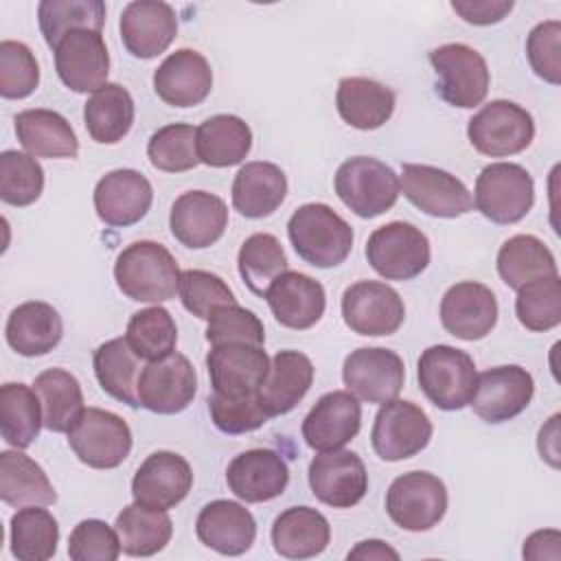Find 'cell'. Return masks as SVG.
<instances>
[{
  "instance_id": "obj_1",
  "label": "cell",
  "mask_w": 561,
  "mask_h": 561,
  "mask_svg": "<svg viewBox=\"0 0 561 561\" xmlns=\"http://www.w3.org/2000/svg\"><path fill=\"white\" fill-rule=\"evenodd\" d=\"M180 274L173 254L156 241L127 245L114 263L118 289L138 302H164L173 298L180 289Z\"/></svg>"
},
{
  "instance_id": "obj_2",
  "label": "cell",
  "mask_w": 561,
  "mask_h": 561,
  "mask_svg": "<svg viewBox=\"0 0 561 561\" xmlns=\"http://www.w3.org/2000/svg\"><path fill=\"white\" fill-rule=\"evenodd\" d=\"M287 234L296 254L313 267L344 263L353 248V228L327 204H305L287 221Z\"/></svg>"
},
{
  "instance_id": "obj_3",
  "label": "cell",
  "mask_w": 561,
  "mask_h": 561,
  "mask_svg": "<svg viewBox=\"0 0 561 561\" xmlns=\"http://www.w3.org/2000/svg\"><path fill=\"white\" fill-rule=\"evenodd\" d=\"M399 175L381 160L355 156L335 171V193L357 217L373 219L388 213L399 197Z\"/></svg>"
},
{
  "instance_id": "obj_4",
  "label": "cell",
  "mask_w": 561,
  "mask_h": 561,
  "mask_svg": "<svg viewBox=\"0 0 561 561\" xmlns=\"http://www.w3.org/2000/svg\"><path fill=\"white\" fill-rule=\"evenodd\" d=\"M476 364L467 351L449 344H434L419 357V386L440 410L469 405L476 388Z\"/></svg>"
},
{
  "instance_id": "obj_5",
  "label": "cell",
  "mask_w": 561,
  "mask_h": 561,
  "mask_svg": "<svg viewBox=\"0 0 561 561\" xmlns=\"http://www.w3.org/2000/svg\"><path fill=\"white\" fill-rule=\"evenodd\" d=\"M535 202L533 175L513 162H493L476 180L473 204L495 224H515L528 215Z\"/></svg>"
},
{
  "instance_id": "obj_6",
  "label": "cell",
  "mask_w": 561,
  "mask_h": 561,
  "mask_svg": "<svg viewBox=\"0 0 561 561\" xmlns=\"http://www.w3.org/2000/svg\"><path fill=\"white\" fill-rule=\"evenodd\" d=\"M68 445L83 465L92 469H114L131 451V430L114 412L83 408L68 430Z\"/></svg>"
},
{
  "instance_id": "obj_7",
  "label": "cell",
  "mask_w": 561,
  "mask_h": 561,
  "mask_svg": "<svg viewBox=\"0 0 561 561\" xmlns=\"http://www.w3.org/2000/svg\"><path fill=\"white\" fill-rule=\"evenodd\" d=\"M366 259L386 280H410L430 265V241L414 224L390 221L368 237Z\"/></svg>"
},
{
  "instance_id": "obj_8",
  "label": "cell",
  "mask_w": 561,
  "mask_h": 561,
  "mask_svg": "<svg viewBox=\"0 0 561 561\" xmlns=\"http://www.w3.org/2000/svg\"><path fill=\"white\" fill-rule=\"evenodd\" d=\"M467 136L476 151L491 158H504L524 151L533 142L535 123L530 112L522 105L497 99L471 116Z\"/></svg>"
},
{
  "instance_id": "obj_9",
  "label": "cell",
  "mask_w": 561,
  "mask_h": 561,
  "mask_svg": "<svg viewBox=\"0 0 561 561\" xmlns=\"http://www.w3.org/2000/svg\"><path fill=\"white\" fill-rule=\"evenodd\" d=\"M438 75L436 92L454 107H476L489 92V68L484 57L467 44H443L430 53Z\"/></svg>"
},
{
  "instance_id": "obj_10",
  "label": "cell",
  "mask_w": 561,
  "mask_h": 561,
  "mask_svg": "<svg viewBox=\"0 0 561 561\" xmlns=\"http://www.w3.org/2000/svg\"><path fill=\"white\" fill-rule=\"evenodd\" d=\"M386 511L403 530H430L447 511V489L434 473L408 471L390 484L386 493Z\"/></svg>"
},
{
  "instance_id": "obj_11",
  "label": "cell",
  "mask_w": 561,
  "mask_h": 561,
  "mask_svg": "<svg viewBox=\"0 0 561 561\" xmlns=\"http://www.w3.org/2000/svg\"><path fill=\"white\" fill-rule=\"evenodd\" d=\"M430 438L432 421L416 403L401 399L381 403L370 432L373 449L381 460L397 462L412 458L427 447Z\"/></svg>"
},
{
  "instance_id": "obj_12",
  "label": "cell",
  "mask_w": 561,
  "mask_h": 561,
  "mask_svg": "<svg viewBox=\"0 0 561 561\" xmlns=\"http://www.w3.org/2000/svg\"><path fill=\"white\" fill-rule=\"evenodd\" d=\"M399 188L419 210L432 217L454 219L473 208V197L467 186L438 167L405 162L401 167Z\"/></svg>"
},
{
  "instance_id": "obj_13",
  "label": "cell",
  "mask_w": 561,
  "mask_h": 561,
  "mask_svg": "<svg viewBox=\"0 0 561 561\" xmlns=\"http://www.w3.org/2000/svg\"><path fill=\"white\" fill-rule=\"evenodd\" d=\"M342 318L353 333L392 335L403 324L405 307L390 285L357 280L342 294Z\"/></svg>"
},
{
  "instance_id": "obj_14",
  "label": "cell",
  "mask_w": 561,
  "mask_h": 561,
  "mask_svg": "<svg viewBox=\"0 0 561 561\" xmlns=\"http://www.w3.org/2000/svg\"><path fill=\"white\" fill-rule=\"evenodd\" d=\"M344 386L351 394L368 403H388L397 399L405 381L403 359L381 346L353 351L342 368Z\"/></svg>"
},
{
  "instance_id": "obj_15",
  "label": "cell",
  "mask_w": 561,
  "mask_h": 561,
  "mask_svg": "<svg viewBox=\"0 0 561 561\" xmlns=\"http://www.w3.org/2000/svg\"><path fill=\"white\" fill-rule=\"evenodd\" d=\"M197 392V375L188 357L169 353L149 362L138 379V401L156 414H178L193 401Z\"/></svg>"
},
{
  "instance_id": "obj_16",
  "label": "cell",
  "mask_w": 561,
  "mask_h": 561,
  "mask_svg": "<svg viewBox=\"0 0 561 561\" xmlns=\"http://www.w3.org/2000/svg\"><path fill=\"white\" fill-rule=\"evenodd\" d=\"M535 392L533 375L517 366H495L476 377L469 405L486 423H504L522 414Z\"/></svg>"
},
{
  "instance_id": "obj_17",
  "label": "cell",
  "mask_w": 561,
  "mask_h": 561,
  "mask_svg": "<svg viewBox=\"0 0 561 561\" xmlns=\"http://www.w3.org/2000/svg\"><path fill=\"white\" fill-rule=\"evenodd\" d=\"M53 50L55 70L72 92H96L107 83L110 53L101 31H70Z\"/></svg>"
},
{
  "instance_id": "obj_18",
  "label": "cell",
  "mask_w": 561,
  "mask_h": 561,
  "mask_svg": "<svg viewBox=\"0 0 561 561\" xmlns=\"http://www.w3.org/2000/svg\"><path fill=\"white\" fill-rule=\"evenodd\" d=\"M213 392L230 399L256 394L270 370L263 346L217 344L206 355Z\"/></svg>"
},
{
  "instance_id": "obj_19",
  "label": "cell",
  "mask_w": 561,
  "mask_h": 561,
  "mask_svg": "<svg viewBox=\"0 0 561 561\" xmlns=\"http://www.w3.org/2000/svg\"><path fill=\"white\" fill-rule=\"evenodd\" d=\"M362 425V405L348 390L322 394L302 421L305 443L318 451H337L351 443Z\"/></svg>"
},
{
  "instance_id": "obj_20",
  "label": "cell",
  "mask_w": 561,
  "mask_h": 561,
  "mask_svg": "<svg viewBox=\"0 0 561 561\" xmlns=\"http://www.w3.org/2000/svg\"><path fill=\"white\" fill-rule=\"evenodd\" d=\"M311 493L327 506L351 508L368 491V473L353 451H324L309 465Z\"/></svg>"
},
{
  "instance_id": "obj_21",
  "label": "cell",
  "mask_w": 561,
  "mask_h": 561,
  "mask_svg": "<svg viewBox=\"0 0 561 561\" xmlns=\"http://www.w3.org/2000/svg\"><path fill=\"white\" fill-rule=\"evenodd\" d=\"M118 31L127 53L138 59H151L175 39L178 18L173 7L162 0H134L123 9Z\"/></svg>"
},
{
  "instance_id": "obj_22",
  "label": "cell",
  "mask_w": 561,
  "mask_h": 561,
  "mask_svg": "<svg viewBox=\"0 0 561 561\" xmlns=\"http://www.w3.org/2000/svg\"><path fill=\"white\" fill-rule=\"evenodd\" d=\"M193 486L191 465L175 451H153L131 480L134 502L169 511L178 506Z\"/></svg>"
},
{
  "instance_id": "obj_23",
  "label": "cell",
  "mask_w": 561,
  "mask_h": 561,
  "mask_svg": "<svg viewBox=\"0 0 561 561\" xmlns=\"http://www.w3.org/2000/svg\"><path fill=\"white\" fill-rule=\"evenodd\" d=\"M440 322L443 329L458 340H482L497 322V300L482 283H456L440 300Z\"/></svg>"
},
{
  "instance_id": "obj_24",
  "label": "cell",
  "mask_w": 561,
  "mask_h": 561,
  "mask_svg": "<svg viewBox=\"0 0 561 561\" xmlns=\"http://www.w3.org/2000/svg\"><path fill=\"white\" fill-rule=\"evenodd\" d=\"M153 202L149 180L134 169H116L105 173L94 186V210L99 219L114 228L140 221Z\"/></svg>"
},
{
  "instance_id": "obj_25",
  "label": "cell",
  "mask_w": 561,
  "mask_h": 561,
  "mask_svg": "<svg viewBox=\"0 0 561 561\" xmlns=\"http://www.w3.org/2000/svg\"><path fill=\"white\" fill-rule=\"evenodd\" d=\"M169 226L182 245L202 250L217 243L226 232L228 208L213 193L186 191L173 202Z\"/></svg>"
},
{
  "instance_id": "obj_26",
  "label": "cell",
  "mask_w": 561,
  "mask_h": 561,
  "mask_svg": "<svg viewBox=\"0 0 561 561\" xmlns=\"http://www.w3.org/2000/svg\"><path fill=\"white\" fill-rule=\"evenodd\" d=\"M153 90L167 105H199L213 90L210 64L202 53L180 48L171 53L153 72Z\"/></svg>"
},
{
  "instance_id": "obj_27",
  "label": "cell",
  "mask_w": 561,
  "mask_h": 561,
  "mask_svg": "<svg viewBox=\"0 0 561 561\" xmlns=\"http://www.w3.org/2000/svg\"><path fill=\"white\" fill-rule=\"evenodd\" d=\"M226 482L243 502H270L285 491L289 469L272 449H248L232 458L226 469Z\"/></svg>"
},
{
  "instance_id": "obj_28",
  "label": "cell",
  "mask_w": 561,
  "mask_h": 561,
  "mask_svg": "<svg viewBox=\"0 0 561 561\" xmlns=\"http://www.w3.org/2000/svg\"><path fill=\"white\" fill-rule=\"evenodd\" d=\"M278 324L287 329H309L313 327L327 307L324 287L307 274L283 272L263 296Z\"/></svg>"
},
{
  "instance_id": "obj_29",
  "label": "cell",
  "mask_w": 561,
  "mask_h": 561,
  "mask_svg": "<svg viewBox=\"0 0 561 561\" xmlns=\"http://www.w3.org/2000/svg\"><path fill=\"white\" fill-rule=\"evenodd\" d=\"M195 533L199 541L210 550L237 557L250 550V546L254 543L256 522L252 513L239 502L215 500L199 511Z\"/></svg>"
},
{
  "instance_id": "obj_30",
  "label": "cell",
  "mask_w": 561,
  "mask_h": 561,
  "mask_svg": "<svg viewBox=\"0 0 561 561\" xmlns=\"http://www.w3.org/2000/svg\"><path fill=\"white\" fill-rule=\"evenodd\" d=\"M313 381V364L300 351H278L272 362L265 381L256 397L267 416L291 412L298 401L309 392Z\"/></svg>"
},
{
  "instance_id": "obj_31",
  "label": "cell",
  "mask_w": 561,
  "mask_h": 561,
  "mask_svg": "<svg viewBox=\"0 0 561 561\" xmlns=\"http://www.w3.org/2000/svg\"><path fill=\"white\" fill-rule=\"evenodd\" d=\"M9 346L24 357H37L50 353L61 335L64 324L57 309L42 300H28L18 305L7 320L4 329Z\"/></svg>"
},
{
  "instance_id": "obj_32",
  "label": "cell",
  "mask_w": 561,
  "mask_h": 561,
  "mask_svg": "<svg viewBox=\"0 0 561 561\" xmlns=\"http://www.w3.org/2000/svg\"><path fill=\"white\" fill-rule=\"evenodd\" d=\"M287 195V178L272 162H248L232 180V206L248 219L272 215Z\"/></svg>"
},
{
  "instance_id": "obj_33",
  "label": "cell",
  "mask_w": 561,
  "mask_h": 561,
  "mask_svg": "<svg viewBox=\"0 0 561 561\" xmlns=\"http://www.w3.org/2000/svg\"><path fill=\"white\" fill-rule=\"evenodd\" d=\"M331 526L327 517L311 506H291L283 511L272 526L274 550L285 559H309L329 546Z\"/></svg>"
},
{
  "instance_id": "obj_34",
  "label": "cell",
  "mask_w": 561,
  "mask_h": 561,
  "mask_svg": "<svg viewBox=\"0 0 561 561\" xmlns=\"http://www.w3.org/2000/svg\"><path fill=\"white\" fill-rule=\"evenodd\" d=\"M335 107L351 127L377 129L394 112V92L375 79L346 77L337 83Z\"/></svg>"
},
{
  "instance_id": "obj_35",
  "label": "cell",
  "mask_w": 561,
  "mask_h": 561,
  "mask_svg": "<svg viewBox=\"0 0 561 561\" xmlns=\"http://www.w3.org/2000/svg\"><path fill=\"white\" fill-rule=\"evenodd\" d=\"M15 134L20 145L33 158H75L79 140L70 123L53 110H24L15 116Z\"/></svg>"
},
{
  "instance_id": "obj_36",
  "label": "cell",
  "mask_w": 561,
  "mask_h": 561,
  "mask_svg": "<svg viewBox=\"0 0 561 561\" xmlns=\"http://www.w3.org/2000/svg\"><path fill=\"white\" fill-rule=\"evenodd\" d=\"M0 497L4 504L24 506H48L57 500V493L44 473V469L22 451L0 454Z\"/></svg>"
},
{
  "instance_id": "obj_37",
  "label": "cell",
  "mask_w": 561,
  "mask_h": 561,
  "mask_svg": "<svg viewBox=\"0 0 561 561\" xmlns=\"http://www.w3.org/2000/svg\"><path fill=\"white\" fill-rule=\"evenodd\" d=\"M134 99L121 83H105L83 105L85 129L101 145H116L134 125Z\"/></svg>"
},
{
  "instance_id": "obj_38",
  "label": "cell",
  "mask_w": 561,
  "mask_h": 561,
  "mask_svg": "<svg viewBox=\"0 0 561 561\" xmlns=\"http://www.w3.org/2000/svg\"><path fill=\"white\" fill-rule=\"evenodd\" d=\"M252 147L248 123L234 114H215L197 127L199 162L224 169L245 160Z\"/></svg>"
},
{
  "instance_id": "obj_39",
  "label": "cell",
  "mask_w": 561,
  "mask_h": 561,
  "mask_svg": "<svg viewBox=\"0 0 561 561\" xmlns=\"http://www.w3.org/2000/svg\"><path fill=\"white\" fill-rule=\"evenodd\" d=\"M142 368V359L131 351L125 337L107 340L94 351V375L101 388L129 408L140 405L138 379Z\"/></svg>"
},
{
  "instance_id": "obj_40",
  "label": "cell",
  "mask_w": 561,
  "mask_h": 561,
  "mask_svg": "<svg viewBox=\"0 0 561 561\" xmlns=\"http://www.w3.org/2000/svg\"><path fill=\"white\" fill-rule=\"evenodd\" d=\"M116 535L121 550L129 557H151L160 552L173 535V524L167 511L149 508L138 502L125 506L116 517Z\"/></svg>"
},
{
  "instance_id": "obj_41",
  "label": "cell",
  "mask_w": 561,
  "mask_h": 561,
  "mask_svg": "<svg viewBox=\"0 0 561 561\" xmlns=\"http://www.w3.org/2000/svg\"><path fill=\"white\" fill-rule=\"evenodd\" d=\"M497 272L511 289H519L537 278L559 274L552 252L533 234H515L504 241L497 252Z\"/></svg>"
},
{
  "instance_id": "obj_42",
  "label": "cell",
  "mask_w": 561,
  "mask_h": 561,
  "mask_svg": "<svg viewBox=\"0 0 561 561\" xmlns=\"http://www.w3.org/2000/svg\"><path fill=\"white\" fill-rule=\"evenodd\" d=\"M33 390L42 403L44 427L50 432H68L83 412V392L75 375L64 368H48L33 381Z\"/></svg>"
},
{
  "instance_id": "obj_43",
  "label": "cell",
  "mask_w": 561,
  "mask_h": 561,
  "mask_svg": "<svg viewBox=\"0 0 561 561\" xmlns=\"http://www.w3.org/2000/svg\"><path fill=\"white\" fill-rule=\"evenodd\" d=\"M44 425L42 403L26 383H4L0 388V432L7 445L26 449Z\"/></svg>"
},
{
  "instance_id": "obj_44",
  "label": "cell",
  "mask_w": 561,
  "mask_h": 561,
  "mask_svg": "<svg viewBox=\"0 0 561 561\" xmlns=\"http://www.w3.org/2000/svg\"><path fill=\"white\" fill-rule=\"evenodd\" d=\"M11 554L20 561H46L57 552L59 526L42 506L20 508L9 524Z\"/></svg>"
},
{
  "instance_id": "obj_45",
  "label": "cell",
  "mask_w": 561,
  "mask_h": 561,
  "mask_svg": "<svg viewBox=\"0 0 561 561\" xmlns=\"http://www.w3.org/2000/svg\"><path fill=\"white\" fill-rule=\"evenodd\" d=\"M37 20L46 44L55 48L70 31H101L105 24V4L101 0H42Z\"/></svg>"
},
{
  "instance_id": "obj_46",
  "label": "cell",
  "mask_w": 561,
  "mask_h": 561,
  "mask_svg": "<svg viewBox=\"0 0 561 561\" xmlns=\"http://www.w3.org/2000/svg\"><path fill=\"white\" fill-rule=\"evenodd\" d=\"M237 265L248 289L256 296H265L267 287L287 272V256L274 234L256 232L241 243Z\"/></svg>"
},
{
  "instance_id": "obj_47",
  "label": "cell",
  "mask_w": 561,
  "mask_h": 561,
  "mask_svg": "<svg viewBox=\"0 0 561 561\" xmlns=\"http://www.w3.org/2000/svg\"><path fill=\"white\" fill-rule=\"evenodd\" d=\"M131 351L147 362H156L173 353L178 342V327L164 307H147L136 311L127 322L125 333Z\"/></svg>"
},
{
  "instance_id": "obj_48",
  "label": "cell",
  "mask_w": 561,
  "mask_h": 561,
  "mask_svg": "<svg viewBox=\"0 0 561 561\" xmlns=\"http://www.w3.org/2000/svg\"><path fill=\"white\" fill-rule=\"evenodd\" d=\"M149 162L164 173H182L199 164L197 129L186 123H171L151 134L147 145Z\"/></svg>"
},
{
  "instance_id": "obj_49",
  "label": "cell",
  "mask_w": 561,
  "mask_h": 561,
  "mask_svg": "<svg viewBox=\"0 0 561 561\" xmlns=\"http://www.w3.org/2000/svg\"><path fill=\"white\" fill-rule=\"evenodd\" d=\"M517 320L528 331H550L561 322V278L559 274L537 278L517 289Z\"/></svg>"
},
{
  "instance_id": "obj_50",
  "label": "cell",
  "mask_w": 561,
  "mask_h": 561,
  "mask_svg": "<svg viewBox=\"0 0 561 561\" xmlns=\"http://www.w3.org/2000/svg\"><path fill=\"white\" fill-rule=\"evenodd\" d=\"M44 191V169L31 153L7 149L0 153V197L11 206H28Z\"/></svg>"
},
{
  "instance_id": "obj_51",
  "label": "cell",
  "mask_w": 561,
  "mask_h": 561,
  "mask_svg": "<svg viewBox=\"0 0 561 561\" xmlns=\"http://www.w3.org/2000/svg\"><path fill=\"white\" fill-rule=\"evenodd\" d=\"M178 294L184 309L202 320H208L215 309L237 302L226 280L206 270H184L180 274Z\"/></svg>"
},
{
  "instance_id": "obj_52",
  "label": "cell",
  "mask_w": 561,
  "mask_h": 561,
  "mask_svg": "<svg viewBox=\"0 0 561 561\" xmlns=\"http://www.w3.org/2000/svg\"><path fill=\"white\" fill-rule=\"evenodd\" d=\"M39 83V66L31 48L22 42H0V94L4 99H24Z\"/></svg>"
},
{
  "instance_id": "obj_53",
  "label": "cell",
  "mask_w": 561,
  "mask_h": 561,
  "mask_svg": "<svg viewBox=\"0 0 561 561\" xmlns=\"http://www.w3.org/2000/svg\"><path fill=\"white\" fill-rule=\"evenodd\" d=\"M206 340L217 344H252L263 346L265 329L254 311L234 305H226L213 311L206 327Z\"/></svg>"
},
{
  "instance_id": "obj_54",
  "label": "cell",
  "mask_w": 561,
  "mask_h": 561,
  "mask_svg": "<svg viewBox=\"0 0 561 561\" xmlns=\"http://www.w3.org/2000/svg\"><path fill=\"white\" fill-rule=\"evenodd\" d=\"M208 412H210L215 427L221 430L224 434L254 432L263 423L270 421V416L263 410V405L259 403L256 394L230 399V397H221V394L213 392L208 397Z\"/></svg>"
},
{
  "instance_id": "obj_55",
  "label": "cell",
  "mask_w": 561,
  "mask_h": 561,
  "mask_svg": "<svg viewBox=\"0 0 561 561\" xmlns=\"http://www.w3.org/2000/svg\"><path fill=\"white\" fill-rule=\"evenodd\" d=\"M121 541L116 528L101 519H83L75 526L68 539V557L72 561H116Z\"/></svg>"
},
{
  "instance_id": "obj_56",
  "label": "cell",
  "mask_w": 561,
  "mask_h": 561,
  "mask_svg": "<svg viewBox=\"0 0 561 561\" xmlns=\"http://www.w3.org/2000/svg\"><path fill=\"white\" fill-rule=\"evenodd\" d=\"M526 55L530 68L543 81L561 83V22L548 20L537 24L526 39Z\"/></svg>"
},
{
  "instance_id": "obj_57",
  "label": "cell",
  "mask_w": 561,
  "mask_h": 561,
  "mask_svg": "<svg viewBox=\"0 0 561 561\" xmlns=\"http://www.w3.org/2000/svg\"><path fill=\"white\" fill-rule=\"evenodd\" d=\"M451 9L465 22L486 26L504 20L513 9V0H454Z\"/></svg>"
},
{
  "instance_id": "obj_58",
  "label": "cell",
  "mask_w": 561,
  "mask_h": 561,
  "mask_svg": "<svg viewBox=\"0 0 561 561\" xmlns=\"http://www.w3.org/2000/svg\"><path fill=\"white\" fill-rule=\"evenodd\" d=\"M559 530H537L524 541V559H559Z\"/></svg>"
},
{
  "instance_id": "obj_59",
  "label": "cell",
  "mask_w": 561,
  "mask_h": 561,
  "mask_svg": "<svg viewBox=\"0 0 561 561\" xmlns=\"http://www.w3.org/2000/svg\"><path fill=\"white\" fill-rule=\"evenodd\" d=\"M537 447L541 458L550 465V467H559V414H552L548 419V423L539 430V438H537Z\"/></svg>"
},
{
  "instance_id": "obj_60",
  "label": "cell",
  "mask_w": 561,
  "mask_h": 561,
  "mask_svg": "<svg viewBox=\"0 0 561 561\" xmlns=\"http://www.w3.org/2000/svg\"><path fill=\"white\" fill-rule=\"evenodd\" d=\"M348 559H368V561H383V559H392L397 561L399 559V552L394 548H390L386 541L381 539H366V541H359L351 552H348Z\"/></svg>"
}]
</instances>
